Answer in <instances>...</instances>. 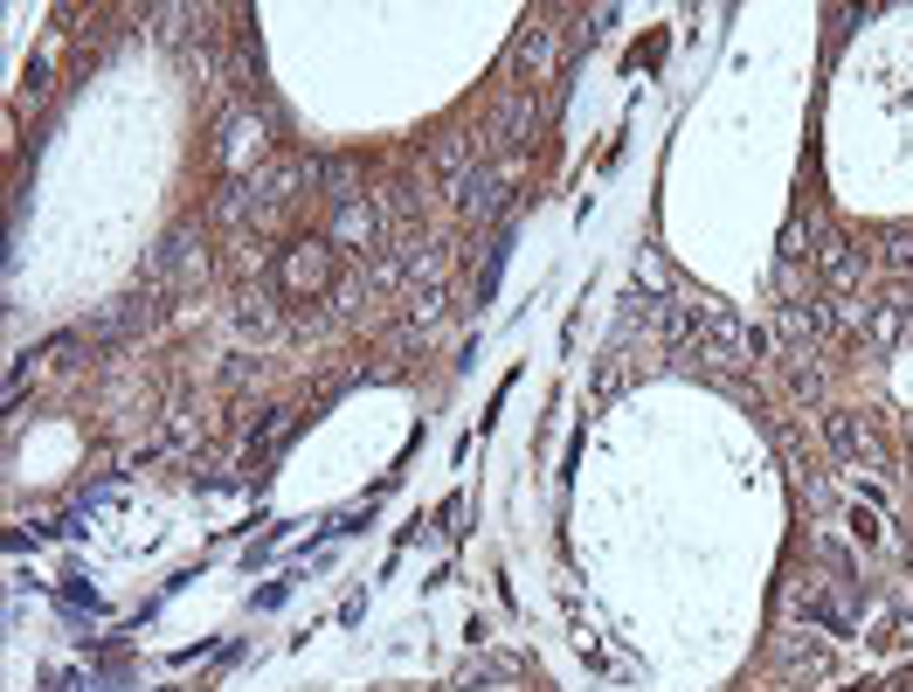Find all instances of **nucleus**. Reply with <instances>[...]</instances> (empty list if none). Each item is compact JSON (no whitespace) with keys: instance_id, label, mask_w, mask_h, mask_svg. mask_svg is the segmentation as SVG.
Here are the masks:
<instances>
[{"instance_id":"f257e3e1","label":"nucleus","mask_w":913,"mask_h":692,"mask_svg":"<svg viewBox=\"0 0 913 692\" xmlns=\"http://www.w3.org/2000/svg\"><path fill=\"white\" fill-rule=\"evenodd\" d=\"M326 270H333L326 242H298V250H291V264H284V285H291V291L304 298V291H318V285H326Z\"/></svg>"}]
</instances>
